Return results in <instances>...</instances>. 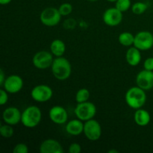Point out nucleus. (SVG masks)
<instances>
[{"label":"nucleus","mask_w":153,"mask_h":153,"mask_svg":"<svg viewBox=\"0 0 153 153\" xmlns=\"http://www.w3.org/2000/svg\"><path fill=\"white\" fill-rule=\"evenodd\" d=\"M145 91L138 86L130 88L125 95V101L127 105L134 110L143 108L147 98Z\"/></svg>","instance_id":"1"},{"label":"nucleus","mask_w":153,"mask_h":153,"mask_svg":"<svg viewBox=\"0 0 153 153\" xmlns=\"http://www.w3.org/2000/svg\"><path fill=\"white\" fill-rule=\"evenodd\" d=\"M52 75L59 81L67 80L72 73V66L70 61L64 57H56L54 58L51 66Z\"/></svg>","instance_id":"2"},{"label":"nucleus","mask_w":153,"mask_h":153,"mask_svg":"<svg viewBox=\"0 0 153 153\" xmlns=\"http://www.w3.org/2000/svg\"><path fill=\"white\" fill-rule=\"evenodd\" d=\"M41 120V110L37 106L30 105L22 112L21 123L25 128H35L40 123Z\"/></svg>","instance_id":"3"},{"label":"nucleus","mask_w":153,"mask_h":153,"mask_svg":"<svg viewBox=\"0 0 153 153\" xmlns=\"http://www.w3.org/2000/svg\"><path fill=\"white\" fill-rule=\"evenodd\" d=\"M74 113L78 119L83 122L94 119L97 114V107L91 102H85L82 103H77L74 109Z\"/></svg>","instance_id":"4"},{"label":"nucleus","mask_w":153,"mask_h":153,"mask_svg":"<svg viewBox=\"0 0 153 153\" xmlns=\"http://www.w3.org/2000/svg\"><path fill=\"white\" fill-rule=\"evenodd\" d=\"M61 14L58 8L49 7L43 10L40 14V20L43 25L48 27H54L59 24L61 20Z\"/></svg>","instance_id":"5"},{"label":"nucleus","mask_w":153,"mask_h":153,"mask_svg":"<svg viewBox=\"0 0 153 153\" xmlns=\"http://www.w3.org/2000/svg\"><path fill=\"white\" fill-rule=\"evenodd\" d=\"M53 91L46 85H38L34 86L31 91V97L34 101L39 103L46 102L52 99Z\"/></svg>","instance_id":"6"},{"label":"nucleus","mask_w":153,"mask_h":153,"mask_svg":"<svg viewBox=\"0 0 153 153\" xmlns=\"http://www.w3.org/2000/svg\"><path fill=\"white\" fill-rule=\"evenodd\" d=\"M84 134L91 141H97L100 140L102 136V126L97 120L91 119L85 122L84 125Z\"/></svg>","instance_id":"7"},{"label":"nucleus","mask_w":153,"mask_h":153,"mask_svg":"<svg viewBox=\"0 0 153 153\" xmlns=\"http://www.w3.org/2000/svg\"><path fill=\"white\" fill-rule=\"evenodd\" d=\"M53 56L51 52L39 51L33 56L32 64L38 70H46L52 66L54 61Z\"/></svg>","instance_id":"8"},{"label":"nucleus","mask_w":153,"mask_h":153,"mask_svg":"<svg viewBox=\"0 0 153 153\" xmlns=\"http://www.w3.org/2000/svg\"><path fill=\"white\" fill-rule=\"evenodd\" d=\"M134 46L140 51H147L153 47V34L149 31H141L134 35Z\"/></svg>","instance_id":"9"},{"label":"nucleus","mask_w":153,"mask_h":153,"mask_svg":"<svg viewBox=\"0 0 153 153\" xmlns=\"http://www.w3.org/2000/svg\"><path fill=\"white\" fill-rule=\"evenodd\" d=\"M23 85L24 82L22 77L19 75L13 74L6 77L2 88H4L8 94H15L22 89Z\"/></svg>","instance_id":"10"},{"label":"nucleus","mask_w":153,"mask_h":153,"mask_svg":"<svg viewBox=\"0 0 153 153\" xmlns=\"http://www.w3.org/2000/svg\"><path fill=\"white\" fill-rule=\"evenodd\" d=\"M103 22L110 27L117 26L123 21V12L118 10L116 7L106 9L102 15Z\"/></svg>","instance_id":"11"},{"label":"nucleus","mask_w":153,"mask_h":153,"mask_svg":"<svg viewBox=\"0 0 153 153\" xmlns=\"http://www.w3.org/2000/svg\"><path fill=\"white\" fill-rule=\"evenodd\" d=\"M49 117L50 120L57 125H63L67 123L68 113L64 107L55 105L49 111Z\"/></svg>","instance_id":"12"},{"label":"nucleus","mask_w":153,"mask_h":153,"mask_svg":"<svg viewBox=\"0 0 153 153\" xmlns=\"http://www.w3.org/2000/svg\"><path fill=\"white\" fill-rule=\"evenodd\" d=\"M136 85L144 91L153 88V71L143 70L136 76Z\"/></svg>","instance_id":"13"},{"label":"nucleus","mask_w":153,"mask_h":153,"mask_svg":"<svg viewBox=\"0 0 153 153\" xmlns=\"http://www.w3.org/2000/svg\"><path fill=\"white\" fill-rule=\"evenodd\" d=\"M22 112L16 107H7L2 113V119L4 123L11 126H16L21 123Z\"/></svg>","instance_id":"14"},{"label":"nucleus","mask_w":153,"mask_h":153,"mask_svg":"<svg viewBox=\"0 0 153 153\" xmlns=\"http://www.w3.org/2000/svg\"><path fill=\"white\" fill-rule=\"evenodd\" d=\"M40 153H63L64 149L57 140L52 138L46 139L39 146Z\"/></svg>","instance_id":"15"},{"label":"nucleus","mask_w":153,"mask_h":153,"mask_svg":"<svg viewBox=\"0 0 153 153\" xmlns=\"http://www.w3.org/2000/svg\"><path fill=\"white\" fill-rule=\"evenodd\" d=\"M85 123L79 119H73L66 124L65 129L67 134L72 136H79L84 131Z\"/></svg>","instance_id":"16"},{"label":"nucleus","mask_w":153,"mask_h":153,"mask_svg":"<svg viewBox=\"0 0 153 153\" xmlns=\"http://www.w3.org/2000/svg\"><path fill=\"white\" fill-rule=\"evenodd\" d=\"M126 61L128 65L136 67L141 61V53L140 50L135 46H130L126 52Z\"/></svg>","instance_id":"17"},{"label":"nucleus","mask_w":153,"mask_h":153,"mask_svg":"<svg viewBox=\"0 0 153 153\" xmlns=\"http://www.w3.org/2000/svg\"><path fill=\"white\" fill-rule=\"evenodd\" d=\"M134 120L138 126H146L149 125L151 121L150 114L142 108L137 109L134 114Z\"/></svg>","instance_id":"18"},{"label":"nucleus","mask_w":153,"mask_h":153,"mask_svg":"<svg viewBox=\"0 0 153 153\" xmlns=\"http://www.w3.org/2000/svg\"><path fill=\"white\" fill-rule=\"evenodd\" d=\"M50 52L54 56L56 57H61L64 55V54L66 52V44L63 40L60 39H55L52 40L50 44Z\"/></svg>","instance_id":"19"},{"label":"nucleus","mask_w":153,"mask_h":153,"mask_svg":"<svg viewBox=\"0 0 153 153\" xmlns=\"http://www.w3.org/2000/svg\"><path fill=\"white\" fill-rule=\"evenodd\" d=\"M118 41L122 46L125 47H130L134 45V35L128 31H124L120 34L118 37Z\"/></svg>","instance_id":"20"},{"label":"nucleus","mask_w":153,"mask_h":153,"mask_svg":"<svg viewBox=\"0 0 153 153\" xmlns=\"http://www.w3.org/2000/svg\"><path fill=\"white\" fill-rule=\"evenodd\" d=\"M90 97H91V93L89 90L87 88H81L76 92L75 99L77 103H82L88 102Z\"/></svg>","instance_id":"21"},{"label":"nucleus","mask_w":153,"mask_h":153,"mask_svg":"<svg viewBox=\"0 0 153 153\" xmlns=\"http://www.w3.org/2000/svg\"><path fill=\"white\" fill-rule=\"evenodd\" d=\"M0 134L4 138H10L13 137L14 134V130L13 128V126L9 124L4 123L0 126Z\"/></svg>","instance_id":"22"},{"label":"nucleus","mask_w":153,"mask_h":153,"mask_svg":"<svg viewBox=\"0 0 153 153\" xmlns=\"http://www.w3.org/2000/svg\"><path fill=\"white\" fill-rule=\"evenodd\" d=\"M148 5L143 1H137L131 5V11L134 14L141 15L146 11Z\"/></svg>","instance_id":"23"},{"label":"nucleus","mask_w":153,"mask_h":153,"mask_svg":"<svg viewBox=\"0 0 153 153\" xmlns=\"http://www.w3.org/2000/svg\"><path fill=\"white\" fill-rule=\"evenodd\" d=\"M115 7L123 13L128 11L131 7V0H117L115 2Z\"/></svg>","instance_id":"24"},{"label":"nucleus","mask_w":153,"mask_h":153,"mask_svg":"<svg viewBox=\"0 0 153 153\" xmlns=\"http://www.w3.org/2000/svg\"><path fill=\"white\" fill-rule=\"evenodd\" d=\"M58 10H59L60 13H61L62 16H68V15H70L73 12V6H72L70 3H63V4H61L59 6Z\"/></svg>","instance_id":"25"},{"label":"nucleus","mask_w":153,"mask_h":153,"mask_svg":"<svg viewBox=\"0 0 153 153\" xmlns=\"http://www.w3.org/2000/svg\"><path fill=\"white\" fill-rule=\"evenodd\" d=\"M13 153H28V147L25 143H19L14 146L13 149Z\"/></svg>","instance_id":"26"},{"label":"nucleus","mask_w":153,"mask_h":153,"mask_svg":"<svg viewBox=\"0 0 153 153\" xmlns=\"http://www.w3.org/2000/svg\"><path fill=\"white\" fill-rule=\"evenodd\" d=\"M8 102V93L4 89L1 88L0 90V105H4Z\"/></svg>","instance_id":"27"},{"label":"nucleus","mask_w":153,"mask_h":153,"mask_svg":"<svg viewBox=\"0 0 153 153\" xmlns=\"http://www.w3.org/2000/svg\"><path fill=\"white\" fill-rule=\"evenodd\" d=\"M68 152L70 153H80L82 152V146L78 143H73L69 146Z\"/></svg>","instance_id":"28"},{"label":"nucleus","mask_w":153,"mask_h":153,"mask_svg":"<svg viewBox=\"0 0 153 153\" xmlns=\"http://www.w3.org/2000/svg\"><path fill=\"white\" fill-rule=\"evenodd\" d=\"M143 69L149 71H153V57L147 58L143 62Z\"/></svg>","instance_id":"29"},{"label":"nucleus","mask_w":153,"mask_h":153,"mask_svg":"<svg viewBox=\"0 0 153 153\" xmlns=\"http://www.w3.org/2000/svg\"><path fill=\"white\" fill-rule=\"evenodd\" d=\"M5 79H6L5 74H4L3 70H0V85H1V87H2L4 81H5Z\"/></svg>","instance_id":"30"},{"label":"nucleus","mask_w":153,"mask_h":153,"mask_svg":"<svg viewBox=\"0 0 153 153\" xmlns=\"http://www.w3.org/2000/svg\"><path fill=\"white\" fill-rule=\"evenodd\" d=\"M12 1V0H0V4L1 5H6V4H8L9 3H10Z\"/></svg>","instance_id":"31"},{"label":"nucleus","mask_w":153,"mask_h":153,"mask_svg":"<svg viewBox=\"0 0 153 153\" xmlns=\"http://www.w3.org/2000/svg\"><path fill=\"white\" fill-rule=\"evenodd\" d=\"M109 153H118V151L116 150V149H111V150L108 151Z\"/></svg>","instance_id":"32"},{"label":"nucleus","mask_w":153,"mask_h":153,"mask_svg":"<svg viewBox=\"0 0 153 153\" xmlns=\"http://www.w3.org/2000/svg\"><path fill=\"white\" fill-rule=\"evenodd\" d=\"M106 1H109V2H116L117 0H106Z\"/></svg>","instance_id":"33"},{"label":"nucleus","mask_w":153,"mask_h":153,"mask_svg":"<svg viewBox=\"0 0 153 153\" xmlns=\"http://www.w3.org/2000/svg\"><path fill=\"white\" fill-rule=\"evenodd\" d=\"M87 1H91V2H94V1H99V0H87Z\"/></svg>","instance_id":"34"},{"label":"nucleus","mask_w":153,"mask_h":153,"mask_svg":"<svg viewBox=\"0 0 153 153\" xmlns=\"http://www.w3.org/2000/svg\"><path fill=\"white\" fill-rule=\"evenodd\" d=\"M152 57H153V52H152Z\"/></svg>","instance_id":"35"}]
</instances>
